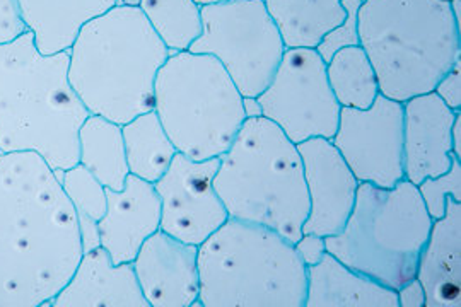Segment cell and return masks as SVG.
<instances>
[{"mask_svg":"<svg viewBox=\"0 0 461 307\" xmlns=\"http://www.w3.org/2000/svg\"><path fill=\"white\" fill-rule=\"evenodd\" d=\"M83 255L77 215L49 162L0 154V307L50 306Z\"/></svg>","mask_w":461,"mask_h":307,"instance_id":"cell-1","label":"cell"},{"mask_svg":"<svg viewBox=\"0 0 461 307\" xmlns=\"http://www.w3.org/2000/svg\"><path fill=\"white\" fill-rule=\"evenodd\" d=\"M68 81V50L41 53L33 32L0 45V150L36 152L53 171L79 164L89 118Z\"/></svg>","mask_w":461,"mask_h":307,"instance_id":"cell-2","label":"cell"},{"mask_svg":"<svg viewBox=\"0 0 461 307\" xmlns=\"http://www.w3.org/2000/svg\"><path fill=\"white\" fill-rule=\"evenodd\" d=\"M171 51L137 5L118 4L86 23L68 49V81L91 114L125 125L154 106Z\"/></svg>","mask_w":461,"mask_h":307,"instance_id":"cell-3","label":"cell"},{"mask_svg":"<svg viewBox=\"0 0 461 307\" xmlns=\"http://www.w3.org/2000/svg\"><path fill=\"white\" fill-rule=\"evenodd\" d=\"M359 47L379 93L398 103L432 93L461 59V26L443 0H364Z\"/></svg>","mask_w":461,"mask_h":307,"instance_id":"cell-4","label":"cell"},{"mask_svg":"<svg viewBox=\"0 0 461 307\" xmlns=\"http://www.w3.org/2000/svg\"><path fill=\"white\" fill-rule=\"evenodd\" d=\"M214 188L232 219L277 230L296 243L310 212L303 159L267 120L248 118L219 158Z\"/></svg>","mask_w":461,"mask_h":307,"instance_id":"cell-5","label":"cell"},{"mask_svg":"<svg viewBox=\"0 0 461 307\" xmlns=\"http://www.w3.org/2000/svg\"><path fill=\"white\" fill-rule=\"evenodd\" d=\"M202 307H304L306 266L294 243L230 217L198 246Z\"/></svg>","mask_w":461,"mask_h":307,"instance_id":"cell-6","label":"cell"},{"mask_svg":"<svg viewBox=\"0 0 461 307\" xmlns=\"http://www.w3.org/2000/svg\"><path fill=\"white\" fill-rule=\"evenodd\" d=\"M432 222L411 181L402 179L392 188L359 183L346 226L325 238L327 251L348 268L396 291L417 274Z\"/></svg>","mask_w":461,"mask_h":307,"instance_id":"cell-7","label":"cell"},{"mask_svg":"<svg viewBox=\"0 0 461 307\" xmlns=\"http://www.w3.org/2000/svg\"><path fill=\"white\" fill-rule=\"evenodd\" d=\"M180 154L221 158L243 127V95L221 62L190 50L167 57L154 84V106Z\"/></svg>","mask_w":461,"mask_h":307,"instance_id":"cell-8","label":"cell"},{"mask_svg":"<svg viewBox=\"0 0 461 307\" xmlns=\"http://www.w3.org/2000/svg\"><path fill=\"white\" fill-rule=\"evenodd\" d=\"M190 51L217 59L243 97L260 96L285 45L264 0H222L202 5V34Z\"/></svg>","mask_w":461,"mask_h":307,"instance_id":"cell-9","label":"cell"},{"mask_svg":"<svg viewBox=\"0 0 461 307\" xmlns=\"http://www.w3.org/2000/svg\"><path fill=\"white\" fill-rule=\"evenodd\" d=\"M257 99L264 118L296 146L316 137L330 140L339 127L342 108L316 49H285L272 81Z\"/></svg>","mask_w":461,"mask_h":307,"instance_id":"cell-10","label":"cell"},{"mask_svg":"<svg viewBox=\"0 0 461 307\" xmlns=\"http://www.w3.org/2000/svg\"><path fill=\"white\" fill-rule=\"evenodd\" d=\"M359 183L392 188L403 175V103L379 95L367 110L342 108L330 139Z\"/></svg>","mask_w":461,"mask_h":307,"instance_id":"cell-11","label":"cell"},{"mask_svg":"<svg viewBox=\"0 0 461 307\" xmlns=\"http://www.w3.org/2000/svg\"><path fill=\"white\" fill-rule=\"evenodd\" d=\"M219 158L195 161L176 154L154 183L161 200V230L183 243L200 246L222 226L230 213L214 188Z\"/></svg>","mask_w":461,"mask_h":307,"instance_id":"cell-12","label":"cell"},{"mask_svg":"<svg viewBox=\"0 0 461 307\" xmlns=\"http://www.w3.org/2000/svg\"><path fill=\"white\" fill-rule=\"evenodd\" d=\"M303 159L310 212L303 234L330 238L339 234L354 209L359 181L329 139L297 144Z\"/></svg>","mask_w":461,"mask_h":307,"instance_id":"cell-13","label":"cell"},{"mask_svg":"<svg viewBox=\"0 0 461 307\" xmlns=\"http://www.w3.org/2000/svg\"><path fill=\"white\" fill-rule=\"evenodd\" d=\"M132 265L149 306H202L198 246L159 229L140 246Z\"/></svg>","mask_w":461,"mask_h":307,"instance_id":"cell-14","label":"cell"},{"mask_svg":"<svg viewBox=\"0 0 461 307\" xmlns=\"http://www.w3.org/2000/svg\"><path fill=\"white\" fill-rule=\"evenodd\" d=\"M460 112L432 91L403 103V175L412 185L446 173L453 162L451 129Z\"/></svg>","mask_w":461,"mask_h":307,"instance_id":"cell-15","label":"cell"},{"mask_svg":"<svg viewBox=\"0 0 461 307\" xmlns=\"http://www.w3.org/2000/svg\"><path fill=\"white\" fill-rule=\"evenodd\" d=\"M98 229L99 246L113 263H132L140 246L161 229V200L154 185L129 175L122 190L106 188V212Z\"/></svg>","mask_w":461,"mask_h":307,"instance_id":"cell-16","label":"cell"},{"mask_svg":"<svg viewBox=\"0 0 461 307\" xmlns=\"http://www.w3.org/2000/svg\"><path fill=\"white\" fill-rule=\"evenodd\" d=\"M51 307H150L132 263L115 265L104 248L86 251Z\"/></svg>","mask_w":461,"mask_h":307,"instance_id":"cell-17","label":"cell"},{"mask_svg":"<svg viewBox=\"0 0 461 307\" xmlns=\"http://www.w3.org/2000/svg\"><path fill=\"white\" fill-rule=\"evenodd\" d=\"M415 278L426 307H461V202L447 198L445 215L432 222Z\"/></svg>","mask_w":461,"mask_h":307,"instance_id":"cell-18","label":"cell"},{"mask_svg":"<svg viewBox=\"0 0 461 307\" xmlns=\"http://www.w3.org/2000/svg\"><path fill=\"white\" fill-rule=\"evenodd\" d=\"M304 307H398L396 291L348 268L333 255L306 268Z\"/></svg>","mask_w":461,"mask_h":307,"instance_id":"cell-19","label":"cell"},{"mask_svg":"<svg viewBox=\"0 0 461 307\" xmlns=\"http://www.w3.org/2000/svg\"><path fill=\"white\" fill-rule=\"evenodd\" d=\"M19 14L41 53L72 47L86 23L104 14L120 0H16Z\"/></svg>","mask_w":461,"mask_h":307,"instance_id":"cell-20","label":"cell"},{"mask_svg":"<svg viewBox=\"0 0 461 307\" xmlns=\"http://www.w3.org/2000/svg\"><path fill=\"white\" fill-rule=\"evenodd\" d=\"M285 49H316L346 19L342 0H264Z\"/></svg>","mask_w":461,"mask_h":307,"instance_id":"cell-21","label":"cell"},{"mask_svg":"<svg viewBox=\"0 0 461 307\" xmlns=\"http://www.w3.org/2000/svg\"><path fill=\"white\" fill-rule=\"evenodd\" d=\"M79 164L108 190H122L131 175L122 125L89 114L79 130Z\"/></svg>","mask_w":461,"mask_h":307,"instance_id":"cell-22","label":"cell"},{"mask_svg":"<svg viewBox=\"0 0 461 307\" xmlns=\"http://www.w3.org/2000/svg\"><path fill=\"white\" fill-rule=\"evenodd\" d=\"M122 131L131 175L154 185L178 154L159 116L154 110L139 114L122 125Z\"/></svg>","mask_w":461,"mask_h":307,"instance_id":"cell-23","label":"cell"},{"mask_svg":"<svg viewBox=\"0 0 461 307\" xmlns=\"http://www.w3.org/2000/svg\"><path fill=\"white\" fill-rule=\"evenodd\" d=\"M327 77L340 108L367 110L381 95L376 72L363 47L339 50L327 64Z\"/></svg>","mask_w":461,"mask_h":307,"instance_id":"cell-24","label":"cell"},{"mask_svg":"<svg viewBox=\"0 0 461 307\" xmlns=\"http://www.w3.org/2000/svg\"><path fill=\"white\" fill-rule=\"evenodd\" d=\"M137 7L171 53L190 50L202 34V5L197 0H139Z\"/></svg>","mask_w":461,"mask_h":307,"instance_id":"cell-25","label":"cell"},{"mask_svg":"<svg viewBox=\"0 0 461 307\" xmlns=\"http://www.w3.org/2000/svg\"><path fill=\"white\" fill-rule=\"evenodd\" d=\"M55 175L77 215L84 253L98 248V222L106 212V188L83 164L55 171Z\"/></svg>","mask_w":461,"mask_h":307,"instance_id":"cell-26","label":"cell"},{"mask_svg":"<svg viewBox=\"0 0 461 307\" xmlns=\"http://www.w3.org/2000/svg\"><path fill=\"white\" fill-rule=\"evenodd\" d=\"M417 190L422 196V202L430 219H441L445 215L447 198L461 202V159L453 158L451 167L446 173L434 178L424 179L417 185Z\"/></svg>","mask_w":461,"mask_h":307,"instance_id":"cell-27","label":"cell"},{"mask_svg":"<svg viewBox=\"0 0 461 307\" xmlns=\"http://www.w3.org/2000/svg\"><path fill=\"white\" fill-rule=\"evenodd\" d=\"M364 0H342V5L346 9V19L333 28L331 32L323 36L316 51L320 57L329 64L330 59L347 47H359V9Z\"/></svg>","mask_w":461,"mask_h":307,"instance_id":"cell-28","label":"cell"},{"mask_svg":"<svg viewBox=\"0 0 461 307\" xmlns=\"http://www.w3.org/2000/svg\"><path fill=\"white\" fill-rule=\"evenodd\" d=\"M434 93L446 106L455 112H461V59L436 84Z\"/></svg>","mask_w":461,"mask_h":307,"instance_id":"cell-29","label":"cell"},{"mask_svg":"<svg viewBox=\"0 0 461 307\" xmlns=\"http://www.w3.org/2000/svg\"><path fill=\"white\" fill-rule=\"evenodd\" d=\"M28 32L19 14L16 0H0V45L9 43Z\"/></svg>","mask_w":461,"mask_h":307,"instance_id":"cell-30","label":"cell"},{"mask_svg":"<svg viewBox=\"0 0 461 307\" xmlns=\"http://www.w3.org/2000/svg\"><path fill=\"white\" fill-rule=\"evenodd\" d=\"M294 248L306 268L320 263L321 258L327 255L325 238L318 236V234H301V238L294 243Z\"/></svg>","mask_w":461,"mask_h":307,"instance_id":"cell-31","label":"cell"},{"mask_svg":"<svg viewBox=\"0 0 461 307\" xmlns=\"http://www.w3.org/2000/svg\"><path fill=\"white\" fill-rule=\"evenodd\" d=\"M396 297L398 307H426V291L415 276L396 289Z\"/></svg>","mask_w":461,"mask_h":307,"instance_id":"cell-32","label":"cell"},{"mask_svg":"<svg viewBox=\"0 0 461 307\" xmlns=\"http://www.w3.org/2000/svg\"><path fill=\"white\" fill-rule=\"evenodd\" d=\"M451 140H453V156L461 159V112L456 114L453 129H451Z\"/></svg>","mask_w":461,"mask_h":307,"instance_id":"cell-33","label":"cell"},{"mask_svg":"<svg viewBox=\"0 0 461 307\" xmlns=\"http://www.w3.org/2000/svg\"><path fill=\"white\" fill-rule=\"evenodd\" d=\"M243 108H245L247 120L248 118H260V116H264L262 106H260L257 97H243Z\"/></svg>","mask_w":461,"mask_h":307,"instance_id":"cell-34","label":"cell"},{"mask_svg":"<svg viewBox=\"0 0 461 307\" xmlns=\"http://www.w3.org/2000/svg\"><path fill=\"white\" fill-rule=\"evenodd\" d=\"M120 4H123V5H139V0H120Z\"/></svg>","mask_w":461,"mask_h":307,"instance_id":"cell-35","label":"cell"},{"mask_svg":"<svg viewBox=\"0 0 461 307\" xmlns=\"http://www.w3.org/2000/svg\"><path fill=\"white\" fill-rule=\"evenodd\" d=\"M200 5H205V4H214V2H222V0H197Z\"/></svg>","mask_w":461,"mask_h":307,"instance_id":"cell-36","label":"cell"},{"mask_svg":"<svg viewBox=\"0 0 461 307\" xmlns=\"http://www.w3.org/2000/svg\"><path fill=\"white\" fill-rule=\"evenodd\" d=\"M443 2H447V4H449V2H451V0H443Z\"/></svg>","mask_w":461,"mask_h":307,"instance_id":"cell-37","label":"cell"},{"mask_svg":"<svg viewBox=\"0 0 461 307\" xmlns=\"http://www.w3.org/2000/svg\"><path fill=\"white\" fill-rule=\"evenodd\" d=\"M0 154H2V150H0Z\"/></svg>","mask_w":461,"mask_h":307,"instance_id":"cell-38","label":"cell"}]
</instances>
